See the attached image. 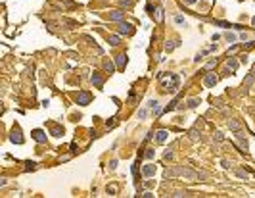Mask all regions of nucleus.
I'll use <instances>...</instances> for the list:
<instances>
[{"instance_id": "nucleus-1", "label": "nucleus", "mask_w": 255, "mask_h": 198, "mask_svg": "<svg viewBox=\"0 0 255 198\" xmlns=\"http://www.w3.org/2000/svg\"><path fill=\"white\" fill-rule=\"evenodd\" d=\"M175 175H182L186 179H198V177H207L205 173H198L194 169H188V167H175V169H165V177H175Z\"/></svg>"}, {"instance_id": "nucleus-2", "label": "nucleus", "mask_w": 255, "mask_h": 198, "mask_svg": "<svg viewBox=\"0 0 255 198\" xmlns=\"http://www.w3.org/2000/svg\"><path fill=\"white\" fill-rule=\"evenodd\" d=\"M178 89H180V77H178V75H171V85L167 83V89H165V91L173 94V92H176Z\"/></svg>"}, {"instance_id": "nucleus-3", "label": "nucleus", "mask_w": 255, "mask_h": 198, "mask_svg": "<svg viewBox=\"0 0 255 198\" xmlns=\"http://www.w3.org/2000/svg\"><path fill=\"white\" fill-rule=\"evenodd\" d=\"M75 100L79 102L81 106H86V104L92 100V96L88 94V92H77V94H75Z\"/></svg>"}, {"instance_id": "nucleus-4", "label": "nucleus", "mask_w": 255, "mask_h": 198, "mask_svg": "<svg viewBox=\"0 0 255 198\" xmlns=\"http://www.w3.org/2000/svg\"><path fill=\"white\" fill-rule=\"evenodd\" d=\"M117 29H119V35H131L133 33V25L127 23V21H119Z\"/></svg>"}, {"instance_id": "nucleus-5", "label": "nucleus", "mask_w": 255, "mask_h": 198, "mask_svg": "<svg viewBox=\"0 0 255 198\" xmlns=\"http://www.w3.org/2000/svg\"><path fill=\"white\" fill-rule=\"evenodd\" d=\"M31 137L37 140V142H46V133L40 131V129H35V131L31 133Z\"/></svg>"}, {"instance_id": "nucleus-6", "label": "nucleus", "mask_w": 255, "mask_h": 198, "mask_svg": "<svg viewBox=\"0 0 255 198\" xmlns=\"http://www.w3.org/2000/svg\"><path fill=\"white\" fill-rule=\"evenodd\" d=\"M203 85H205V87H215V85H217V75H215V73H207L205 77H203Z\"/></svg>"}, {"instance_id": "nucleus-7", "label": "nucleus", "mask_w": 255, "mask_h": 198, "mask_svg": "<svg viewBox=\"0 0 255 198\" xmlns=\"http://www.w3.org/2000/svg\"><path fill=\"white\" fill-rule=\"evenodd\" d=\"M10 140H12V142H17V144H21V142H23V135L19 133V129H14V131L10 133Z\"/></svg>"}, {"instance_id": "nucleus-8", "label": "nucleus", "mask_w": 255, "mask_h": 198, "mask_svg": "<svg viewBox=\"0 0 255 198\" xmlns=\"http://www.w3.org/2000/svg\"><path fill=\"white\" fill-rule=\"evenodd\" d=\"M92 85L94 87H98V89H102V85H104V79H102V75L98 73V71H92Z\"/></svg>"}, {"instance_id": "nucleus-9", "label": "nucleus", "mask_w": 255, "mask_h": 198, "mask_svg": "<svg viewBox=\"0 0 255 198\" xmlns=\"http://www.w3.org/2000/svg\"><path fill=\"white\" fill-rule=\"evenodd\" d=\"M142 175H144V177H154V175H155V166H152V164H146V166L142 167Z\"/></svg>"}, {"instance_id": "nucleus-10", "label": "nucleus", "mask_w": 255, "mask_h": 198, "mask_svg": "<svg viewBox=\"0 0 255 198\" xmlns=\"http://www.w3.org/2000/svg\"><path fill=\"white\" fill-rule=\"evenodd\" d=\"M238 69V62H236V60H228V62H226V67H224V71H226V73H230V71H236Z\"/></svg>"}, {"instance_id": "nucleus-11", "label": "nucleus", "mask_w": 255, "mask_h": 198, "mask_svg": "<svg viewBox=\"0 0 255 198\" xmlns=\"http://www.w3.org/2000/svg\"><path fill=\"white\" fill-rule=\"evenodd\" d=\"M107 19H113V21H123V12H121V10L111 12V14L107 16Z\"/></svg>"}, {"instance_id": "nucleus-12", "label": "nucleus", "mask_w": 255, "mask_h": 198, "mask_svg": "<svg viewBox=\"0 0 255 198\" xmlns=\"http://www.w3.org/2000/svg\"><path fill=\"white\" fill-rule=\"evenodd\" d=\"M167 135H169V133H167L165 129L157 131V133H155V142H159V144H161V142H165V139H167Z\"/></svg>"}, {"instance_id": "nucleus-13", "label": "nucleus", "mask_w": 255, "mask_h": 198, "mask_svg": "<svg viewBox=\"0 0 255 198\" xmlns=\"http://www.w3.org/2000/svg\"><path fill=\"white\" fill-rule=\"evenodd\" d=\"M148 106L154 110L155 116H159V113H161V106H159V102H157V100H150V102H148Z\"/></svg>"}, {"instance_id": "nucleus-14", "label": "nucleus", "mask_w": 255, "mask_h": 198, "mask_svg": "<svg viewBox=\"0 0 255 198\" xmlns=\"http://www.w3.org/2000/svg\"><path fill=\"white\" fill-rule=\"evenodd\" d=\"M117 2H119V6L125 8V10H131V8L134 6V0H117Z\"/></svg>"}, {"instance_id": "nucleus-15", "label": "nucleus", "mask_w": 255, "mask_h": 198, "mask_svg": "<svg viewBox=\"0 0 255 198\" xmlns=\"http://www.w3.org/2000/svg\"><path fill=\"white\" fill-rule=\"evenodd\" d=\"M107 41H109V44H111V46H117V44L121 43V37H119V35H109V37H107Z\"/></svg>"}, {"instance_id": "nucleus-16", "label": "nucleus", "mask_w": 255, "mask_h": 198, "mask_svg": "<svg viewBox=\"0 0 255 198\" xmlns=\"http://www.w3.org/2000/svg\"><path fill=\"white\" fill-rule=\"evenodd\" d=\"M154 14H155V21H157V23L163 21V8H155Z\"/></svg>"}, {"instance_id": "nucleus-17", "label": "nucleus", "mask_w": 255, "mask_h": 198, "mask_svg": "<svg viewBox=\"0 0 255 198\" xmlns=\"http://www.w3.org/2000/svg\"><path fill=\"white\" fill-rule=\"evenodd\" d=\"M52 135H54V137H62V135H64V127H59V125H52Z\"/></svg>"}, {"instance_id": "nucleus-18", "label": "nucleus", "mask_w": 255, "mask_h": 198, "mask_svg": "<svg viewBox=\"0 0 255 198\" xmlns=\"http://www.w3.org/2000/svg\"><path fill=\"white\" fill-rule=\"evenodd\" d=\"M117 65H119V67H125V65H127V56H125V54H119V56H117Z\"/></svg>"}, {"instance_id": "nucleus-19", "label": "nucleus", "mask_w": 255, "mask_h": 198, "mask_svg": "<svg viewBox=\"0 0 255 198\" xmlns=\"http://www.w3.org/2000/svg\"><path fill=\"white\" fill-rule=\"evenodd\" d=\"M228 127L232 129L234 133H240V123L236 121V119H230V121H228Z\"/></svg>"}, {"instance_id": "nucleus-20", "label": "nucleus", "mask_w": 255, "mask_h": 198, "mask_svg": "<svg viewBox=\"0 0 255 198\" xmlns=\"http://www.w3.org/2000/svg\"><path fill=\"white\" fill-rule=\"evenodd\" d=\"M178 44H180L178 41H175V43H169V41H167V43H165V50H167V52H171V50H175Z\"/></svg>"}, {"instance_id": "nucleus-21", "label": "nucleus", "mask_w": 255, "mask_h": 198, "mask_svg": "<svg viewBox=\"0 0 255 198\" xmlns=\"http://www.w3.org/2000/svg\"><path fill=\"white\" fill-rule=\"evenodd\" d=\"M104 69H106L107 73H113V71H115V65H113V62H106V64H104Z\"/></svg>"}, {"instance_id": "nucleus-22", "label": "nucleus", "mask_w": 255, "mask_h": 198, "mask_svg": "<svg viewBox=\"0 0 255 198\" xmlns=\"http://www.w3.org/2000/svg\"><path fill=\"white\" fill-rule=\"evenodd\" d=\"M200 102H202L200 98H190V100H188V108H196Z\"/></svg>"}, {"instance_id": "nucleus-23", "label": "nucleus", "mask_w": 255, "mask_h": 198, "mask_svg": "<svg viewBox=\"0 0 255 198\" xmlns=\"http://www.w3.org/2000/svg\"><path fill=\"white\" fill-rule=\"evenodd\" d=\"M253 83H255V77H253V75H247V79L244 81V85H245V87H251Z\"/></svg>"}, {"instance_id": "nucleus-24", "label": "nucleus", "mask_w": 255, "mask_h": 198, "mask_svg": "<svg viewBox=\"0 0 255 198\" xmlns=\"http://www.w3.org/2000/svg\"><path fill=\"white\" fill-rule=\"evenodd\" d=\"M224 37H226V41H228V43H234V41H236V35H234V33H226Z\"/></svg>"}, {"instance_id": "nucleus-25", "label": "nucleus", "mask_w": 255, "mask_h": 198, "mask_svg": "<svg viewBox=\"0 0 255 198\" xmlns=\"http://www.w3.org/2000/svg\"><path fill=\"white\" fill-rule=\"evenodd\" d=\"M154 156H155L154 148H148V150H146V158H148V160H152V158H154Z\"/></svg>"}, {"instance_id": "nucleus-26", "label": "nucleus", "mask_w": 255, "mask_h": 198, "mask_svg": "<svg viewBox=\"0 0 255 198\" xmlns=\"http://www.w3.org/2000/svg\"><path fill=\"white\" fill-rule=\"evenodd\" d=\"M198 137H200V135H198V131H196V129H192V131H190V139H192V140H198Z\"/></svg>"}, {"instance_id": "nucleus-27", "label": "nucleus", "mask_w": 255, "mask_h": 198, "mask_svg": "<svg viewBox=\"0 0 255 198\" xmlns=\"http://www.w3.org/2000/svg\"><path fill=\"white\" fill-rule=\"evenodd\" d=\"M146 116H148V110H140V112H138V118L140 119H146Z\"/></svg>"}, {"instance_id": "nucleus-28", "label": "nucleus", "mask_w": 255, "mask_h": 198, "mask_svg": "<svg viewBox=\"0 0 255 198\" xmlns=\"http://www.w3.org/2000/svg\"><path fill=\"white\" fill-rule=\"evenodd\" d=\"M171 158H173V152L167 150V152H165V160H171Z\"/></svg>"}, {"instance_id": "nucleus-29", "label": "nucleus", "mask_w": 255, "mask_h": 198, "mask_svg": "<svg viewBox=\"0 0 255 198\" xmlns=\"http://www.w3.org/2000/svg\"><path fill=\"white\" fill-rule=\"evenodd\" d=\"M175 21H176V23H184V17H182V16H176Z\"/></svg>"}, {"instance_id": "nucleus-30", "label": "nucleus", "mask_w": 255, "mask_h": 198, "mask_svg": "<svg viewBox=\"0 0 255 198\" xmlns=\"http://www.w3.org/2000/svg\"><path fill=\"white\" fill-rule=\"evenodd\" d=\"M236 175H240V177H247V173H244L242 169H238V171H236Z\"/></svg>"}, {"instance_id": "nucleus-31", "label": "nucleus", "mask_w": 255, "mask_h": 198, "mask_svg": "<svg viewBox=\"0 0 255 198\" xmlns=\"http://www.w3.org/2000/svg\"><path fill=\"white\" fill-rule=\"evenodd\" d=\"M142 196H144V198H152V196H154V194L150 192V190H146V192H144V194H142Z\"/></svg>"}, {"instance_id": "nucleus-32", "label": "nucleus", "mask_w": 255, "mask_h": 198, "mask_svg": "<svg viewBox=\"0 0 255 198\" xmlns=\"http://www.w3.org/2000/svg\"><path fill=\"white\" fill-rule=\"evenodd\" d=\"M215 64H217V62H215V60H211V62H209V64H207V69H211V67H213V65H215Z\"/></svg>"}, {"instance_id": "nucleus-33", "label": "nucleus", "mask_w": 255, "mask_h": 198, "mask_svg": "<svg viewBox=\"0 0 255 198\" xmlns=\"http://www.w3.org/2000/svg\"><path fill=\"white\" fill-rule=\"evenodd\" d=\"M215 139H217V140H223V133H215Z\"/></svg>"}, {"instance_id": "nucleus-34", "label": "nucleus", "mask_w": 255, "mask_h": 198, "mask_svg": "<svg viewBox=\"0 0 255 198\" xmlns=\"http://www.w3.org/2000/svg\"><path fill=\"white\" fill-rule=\"evenodd\" d=\"M107 190H109V192H111V194H113V192H115V190H117V187H115V185H111V187L107 188Z\"/></svg>"}, {"instance_id": "nucleus-35", "label": "nucleus", "mask_w": 255, "mask_h": 198, "mask_svg": "<svg viewBox=\"0 0 255 198\" xmlns=\"http://www.w3.org/2000/svg\"><path fill=\"white\" fill-rule=\"evenodd\" d=\"M186 4H194V2H196V0H184Z\"/></svg>"}, {"instance_id": "nucleus-36", "label": "nucleus", "mask_w": 255, "mask_h": 198, "mask_svg": "<svg viewBox=\"0 0 255 198\" xmlns=\"http://www.w3.org/2000/svg\"><path fill=\"white\" fill-rule=\"evenodd\" d=\"M251 25H253V27H255V17H253V19H251Z\"/></svg>"}]
</instances>
